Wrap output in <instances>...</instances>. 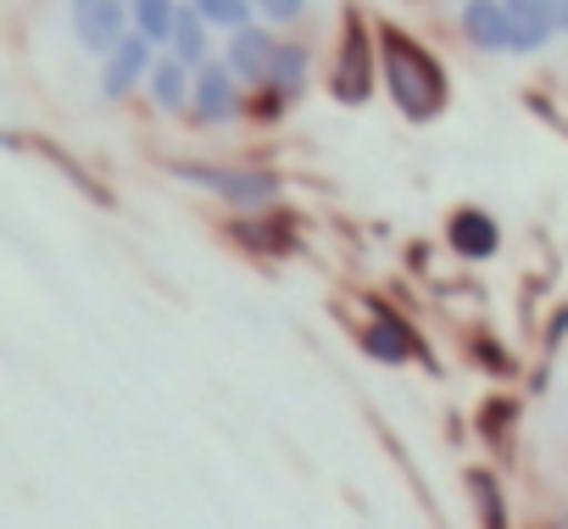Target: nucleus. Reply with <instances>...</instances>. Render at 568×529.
<instances>
[{"label":"nucleus","mask_w":568,"mask_h":529,"mask_svg":"<svg viewBox=\"0 0 568 529\" xmlns=\"http://www.w3.org/2000/svg\"><path fill=\"white\" fill-rule=\"evenodd\" d=\"M223 234H229L240 251L262 256V262H278V256H296V251H302V217L278 212V206H262V212H229Z\"/></svg>","instance_id":"nucleus-6"},{"label":"nucleus","mask_w":568,"mask_h":529,"mask_svg":"<svg viewBox=\"0 0 568 529\" xmlns=\"http://www.w3.org/2000/svg\"><path fill=\"white\" fill-rule=\"evenodd\" d=\"M313 68H318V51H313V40H302V34H278L273 40V57H267V68H262V84L256 90H267V95H278L284 106H302L307 95H313Z\"/></svg>","instance_id":"nucleus-8"},{"label":"nucleus","mask_w":568,"mask_h":529,"mask_svg":"<svg viewBox=\"0 0 568 529\" xmlns=\"http://www.w3.org/2000/svg\"><path fill=\"white\" fill-rule=\"evenodd\" d=\"M562 335H568V307H562V313H557V318L546 324V346H557Z\"/></svg>","instance_id":"nucleus-22"},{"label":"nucleus","mask_w":568,"mask_h":529,"mask_svg":"<svg viewBox=\"0 0 568 529\" xmlns=\"http://www.w3.org/2000/svg\"><path fill=\"white\" fill-rule=\"evenodd\" d=\"M463 485H468V507H474V518H479V529H513V507H507V485H501V474H496V468H485V462H474V468L463 474Z\"/></svg>","instance_id":"nucleus-16"},{"label":"nucleus","mask_w":568,"mask_h":529,"mask_svg":"<svg viewBox=\"0 0 568 529\" xmlns=\"http://www.w3.org/2000/svg\"><path fill=\"white\" fill-rule=\"evenodd\" d=\"M140 95H145V106H151L156 118H184V101H190V68H179L168 51H156V62H151Z\"/></svg>","instance_id":"nucleus-14"},{"label":"nucleus","mask_w":568,"mask_h":529,"mask_svg":"<svg viewBox=\"0 0 568 529\" xmlns=\"http://www.w3.org/2000/svg\"><path fill=\"white\" fill-rule=\"evenodd\" d=\"M446 251L457 262H468V268H479V262H490L501 251V223L485 206H457L446 217Z\"/></svg>","instance_id":"nucleus-10"},{"label":"nucleus","mask_w":568,"mask_h":529,"mask_svg":"<svg viewBox=\"0 0 568 529\" xmlns=\"http://www.w3.org/2000/svg\"><path fill=\"white\" fill-rule=\"evenodd\" d=\"M540 529H568V523H540Z\"/></svg>","instance_id":"nucleus-25"},{"label":"nucleus","mask_w":568,"mask_h":529,"mask_svg":"<svg viewBox=\"0 0 568 529\" xmlns=\"http://www.w3.org/2000/svg\"><path fill=\"white\" fill-rule=\"evenodd\" d=\"M0 151H23V134H12V129H0Z\"/></svg>","instance_id":"nucleus-24"},{"label":"nucleus","mask_w":568,"mask_h":529,"mask_svg":"<svg viewBox=\"0 0 568 529\" xmlns=\"http://www.w3.org/2000/svg\"><path fill=\"white\" fill-rule=\"evenodd\" d=\"M357 352L368 363H379V368H407L413 357H429L424 340H418V329H413V318H402L396 307H379V302L357 324Z\"/></svg>","instance_id":"nucleus-7"},{"label":"nucleus","mask_w":568,"mask_h":529,"mask_svg":"<svg viewBox=\"0 0 568 529\" xmlns=\"http://www.w3.org/2000/svg\"><path fill=\"white\" fill-rule=\"evenodd\" d=\"M251 12H256V23H267L278 34H296L313 18V0H251Z\"/></svg>","instance_id":"nucleus-19"},{"label":"nucleus","mask_w":568,"mask_h":529,"mask_svg":"<svg viewBox=\"0 0 568 529\" xmlns=\"http://www.w3.org/2000/svg\"><path fill=\"white\" fill-rule=\"evenodd\" d=\"M173 184L212 195L223 212H262L284 201V179L262 162H217V156H162Z\"/></svg>","instance_id":"nucleus-2"},{"label":"nucleus","mask_w":568,"mask_h":529,"mask_svg":"<svg viewBox=\"0 0 568 529\" xmlns=\"http://www.w3.org/2000/svg\"><path fill=\"white\" fill-rule=\"evenodd\" d=\"M156 51H162V45H151L145 34L129 29V34L95 62V95H101L106 106H129V101L145 90V73H151Z\"/></svg>","instance_id":"nucleus-5"},{"label":"nucleus","mask_w":568,"mask_h":529,"mask_svg":"<svg viewBox=\"0 0 568 529\" xmlns=\"http://www.w3.org/2000/svg\"><path fill=\"white\" fill-rule=\"evenodd\" d=\"M551 23H557V34H568V0H551Z\"/></svg>","instance_id":"nucleus-23"},{"label":"nucleus","mask_w":568,"mask_h":529,"mask_svg":"<svg viewBox=\"0 0 568 529\" xmlns=\"http://www.w3.org/2000/svg\"><path fill=\"white\" fill-rule=\"evenodd\" d=\"M457 34L479 57H507V12H501V0H463L457 7Z\"/></svg>","instance_id":"nucleus-13"},{"label":"nucleus","mask_w":568,"mask_h":529,"mask_svg":"<svg viewBox=\"0 0 568 529\" xmlns=\"http://www.w3.org/2000/svg\"><path fill=\"white\" fill-rule=\"evenodd\" d=\"M173 12H179V0H129V29L145 34L151 45H162L173 29Z\"/></svg>","instance_id":"nucleus-18"},{"label":"nucleus","mask_w":568,"mask_h":529,"mask_svg":"<svg viewBox=\"0 0 568 529\" xmlns=\"http://www.w3.org/2000/svg\"><path fill=\"white\" fill-rule=\"evenodd\" d=\"M245 118V84L212 57L201 68H190V101H184V123L195 129H234Z\"/></svg>","instance_id":"nucleus-4"},{"label":"nucleus","mask_w":568,"mask_h":529,"mask_svg":"<svg viewBox=\"0 0 568 529\" xmlns=\"http://www.w3.org/2000/svg\"><path fill=\"white\" fill-rule=\"evenodd\" d=\"M507 12V57H535L551 45L557 23H551V0H501Z\"/></svg>","instance_id":"nucleus-12"},{"label":"nucleus","mask_w":568,"mask_h":529,"mask_svg":"<svg viewBox=\"0 0 568 529\" xmlns=\"http://www.w3.org/2000/svg\"><path fill=\"white\" fill-rule=\"evenodd\" d=\"M513 429H518V401L490 396V401L479 407V435H485V440H496V446H507V440H513Z\"/></svg>","instance_id":"nucleus-20"},{"label":"nucleus","mask_w":568,"mask_h":529,"mask_svg":"<svg viewBox=\"0 0 568 529\" xmlns=\"http://www.w3.org/2000/svg\"><path fill=\"white\" fill-rule=\"evenodd\" d=\"M273 40H278V29H267V23H245V29L223 34L217 62H223L245 90H256V84H262V68H267V57H273Z\"/></svg>","instance_id":"nucleus-11"},{"label":"nucleus","mask_w":568,"mask_h":529,"mask_svg":"<svg viewBox=\"0 0 568 529\" xmlns=\"http://www.w3.org/2000/svg\"><path fill=\"white\" fill-rule=\"evenodd\" d=\"M68 29L84 57H106L129 34V0H68Z\"/></svg>","instance_id":"nucleus-9"},{"label":"nucleus","mask_w":568,"mask_h":529,"mask_svg":"<svg viewBox=\"0 0 568 529\" xmlns=\"http://www.w3.org/2000/svg\"><path fill=\"white\" fill-rule=\"evenodd\" d=\"M184 7L212 29V34H234V29H245V23H256V12H251V0H184Z\"/></svg>","instance_id":"nucleus-17"},{"label":"nucleus","mask_w":568,"mask_h":529,"mask_svg":"<svg viewBox=\"0 0 568 529\" xmlns=\"http://www.w3.org/2000/svg\"><path fill=\"white\" fill-rule=\"evenodd\" d=\"M374 51H379V95L402 112V123H413V129L440 123L452 106L446 62L402 23H374Z\"/></svg>","instance_id":"nucleus-1"},{"label":"nucleus","mask_w":568,"mask_h":529,"mask_svg":"<svg viewBox=\"0 0 568 529\" xmlns=\"http://www.w3.org/2000/svg\"><path fill=\"white\" fill-rule=\"evenodd\" d=\"M324 95L346 112H363L374 95H379V51H374V23L346 7L341 12V29H335V45H329V68H324Z\"/></svg>","instance_id":"nucleus-3"},{"label":"nucleus","mask_w":568,"mask_h":529,"mask_svg":"<svg viewBox=\"0 0 568 529\" xmlns=\"http://www.w3.org/2000/svg\"><path fill=\"white\" fill-rule=\"evenodd\" d=\"M162 51H168L179 68H201V62H212V57H217V34H212V29L184 7V0H179V12H173V29H168Z\"/></svg>","instance_id":"nucleus-15"},{"label":"nucleus","mask_w":568,"mask_h":529,"mask_svg":"<svg viewBox=\"0 0 568 529\" xmlns=\"http://www.w3.org/2000/svg\"><path fill=\"white\" fill-rule=\"evenodd\" d=\"M474 352L485 357L479 368H490V374H513V363H507V352H501L496 340H485V335H479V340H474Z\"/></svg>","instance_id":"nucleus-21"}]
</instances>
